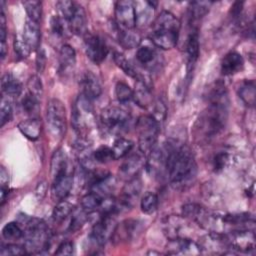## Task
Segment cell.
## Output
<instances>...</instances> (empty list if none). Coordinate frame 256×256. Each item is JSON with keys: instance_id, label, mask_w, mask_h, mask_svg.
<instances>
[{"instance_id": "cell-38", "label": "cell", "mask_w": 256, "mask_h": 256, "mask_svg": "<svg viewBox=\"0 0 256 256\" xmlns=\"http://www.w3.org/2000/svg\"><path fill=\"white\" fill-rule=\"evenodd\" d=\"M73 212V205L66 201V200H60L58 204L54 207L52 212V217L54 221L61 222L63 221L67 216H69Z\"/></svg>"}, {"instance_id": "cell-5", "label": "cell", "mask_w": 256, "mask_h": 256, "mask_svg": "<svg viewBox=\"0 0 256 256\" xmlns=\"http://www.w3.org/2000/svg\"><path fill=\"white\" fill-rule=\"evenodd\" d=\"M71 123L75 132L82 138H84L95 124L92 100L81 93L73 104Z\"/></svg>"}, {"instance_id": "cell-39", "label": "cell", "mask_w": 256, "mask_h": 256, "mask_svg": "<svg viewBox=\"0 0 256 256\" xmlns=\"http://www.w3.org/2000/svg\"><path fill=\"white\" fill-rule=\"evenodd\" d=\"M22 4L28 15V19L39 23L42 16V3L40 1L29 0L23 1Z\"/></svg>"}, {"instance_id": "cell-14", "label": "cell", "mask_w": 256, "mask_h": 256, "mask_svg": "<svg viewBox=\"0 0 256 256\" xmlns=\"http://www.w3.org/2000/svg\"><path fill=\"white\" fill-rule=\"evenodd\" d=\"M167 250L168 254L172 255H196L201 253L199 244L186 237L169 239Z\"/></svg>"}, {"instance_id": "cell-28", "label": "cell", "mask_w": 256, "mask_h": 256, "mask_svg": "<svg viewBox=\"0 0 256 256\" xmlns=\"http://www.w3.org/2000/svg\"><path fill=\"white\" fill-rule=\"evenodd\" d=\"M1 90L8 97H18L22 92L21 82L11 73L3 74L1 78Z\"/></svg>"}, {"instance_id": "cell-18", "label": "cell", "mask_w": 256, "mask_h": 256, "mask_svg": "<svg viewBox=\"0 0 256 256\" xmlns=\"http://www.w3.org/2000/svg\"><path fill=\"white\" fill-rule=\"evenodd\" d=\"M140 233V223L138 220L128 219L115 227L112 234L116 241H129Z\"/></svg>"}, {"instance_id": "cell-48", "label": "cell", "mask_w": 256, "mask_h": 256, "mask_svg": "<svg viewBox=\"0 0 256 256\" xmlns=\"http://www.w3.org/2000/svg\"><path fill=\"white\" fill-rule=\"evenodd\" d=\"M27 88H28L29 93H31L32 95L41 99V97L43 95V85H42L41 79L38 76L33 75L29 78V80L27 82Z\"/></svg>"}, {"instance_id": "cell-46", "label": "cell", "mask_w": 256, "mask_h": 256, "mask_svg": "<svg viewBox=\"0 0 256 256\" xmlns=\"http://www.w3.org/2000/svg\"><path fill=\"white\" fill-rule=\"evenodd\" d=\"M77 3L73 2V1H67V0H62V1H58L56 3V7L58 8V11L60 13V16L67 22L70 17L72 16V14L75 11Z\"/></svg>"}, {"instance_id": "cell-35", "label": "cell", "mask_w": 256, "mask_h": 256, "mask_svg": "<svg viewBox=\"0 0 256 256\" xmlns=\"http://www.w3.org/2000/svg\"><path fill=\"white\" fill-rule=\"evenodd\" d=\"M21 107L26 114L34 117L39 111L40 99L27 92L21 99Z\"/></svg>"}, {"instance_id": "cell-37", "label": "cell", "mask_w": 256, "mask_h": 256, "mask_svg": "<svg viewBox=\"0 0 256 256\" xmlns=\"http://www.w3.org/2000/svg\"><path fill=\"white\" fill-rule=\"evenodd\" d=\"M113 59H114V62L116 63V65H117L119 68H121L122 71H123L126 75H128V76H130V77H132V78H134V79H137V78H138V76H139L138 71H137V70L134 68V66L125 58V56H124L123 54H121V53H119V52H115V53H114V56H113Z\"/></svg>"}, {"instance_id": "cell-7", "label": "cell", "mask_w": 256, "mask_h": 256, "mask_svg": "<svg viewBox=\"0 0 256 256\" xmlns=\"http://www.w3.org/2000/svg\"><path fill=\"white\" fill-rule=\"evenodd\" d=\"M47 129L52 137L62 138L66 131V110L63 103L56 98L48 101L46 107Z\"/></svg>"}, {"instance_id": "cell-27", "label": "cell", "mask_w": 256, "mask_h": 256, "mask_svg": "<svg viewBox=\"0 0 256 256\" xmlns=\"http://www.w3.org/2000/svg\"><path fill=\"white\" fill-rule=\"evenodd\" d=\"M67 167H68V161L64 151L62 149L55 150L51 157V164H50V173L52 176V180L67 173Z\"/></svg>"}, {"instance_id": "cell-41", "label": "cell", "mask_w": 256, "mask_h": 256, "mask_svg": "<svg viewBox=\"0 0 256 256\" xmlns=\"http://www.w3.org/2000/svg\"><path fill=\"white\" fill-rule=\"evenodd\" d=\"M24 235V230L17 222H9L2 228V236L6 240H18Z\"/></svg>"}, {"instance_id": "cell-1", "label": "cell", "mask_w": 256, "mask_h": 256, "mask_svg": "<svg viewBox=\"0 0 256 256\" xmlns=\"http://www.w3.org/2000/svg\"><path fill=\"white\" fill-rule=\"evenodd\" d=\"M209 105L196 123V135L200 140L209 141L217 136L226 125L229 99L223 84L217 83L209 93Z\"/></svg>"}, {"instance_id": "cell-58", "label": "cell", "mask_w": 256, "mask_h": 256, "mask_svg": "<svg viewBox=\"0 0 256 256\" xmlns=\"http://www.w3.org/2000/svg\"><path fill=\"white\" fill-rule=\"evenodd\" d=\"M7 45L6 42H2L1 46H0V54H1V60H3L7 54Z\"/></svg>"}, {"instance_id": "cell-43", "label": "cell", "mask_w": 256, "mask_h": 256, "mask_svg": "<svg viewBox=\"0 0 256 256\" xmlns=\"http://www.w3.org/2000/svg\"><path fill=\"white\" fill-rule=\"evenodd\" d=\"M115 95L120 103H126L133 99L132 89L124 82H117L115 86Z\"/></svg>"}, {"instance_id": "cell-8", "label": "cell", "mask_w": 256, "mask_h": 256, "mask_svg": "<svg viewBox=\"0 0 256 256\" xmlns=\"http://www.w3.org/2000/svg\"><path fill=\"white\" fill-rule=\"evenodd\" d=\"M100 120L107 131L112 134H119L129 123L130 113L120 106L109 105L102 110Z\"/></svg>"}, {"instance_id": "cell-12", "label": "cell", "mask_w": 256, "mask_h": 256, "mask_svg": "<svg viewBox=\"0 0 256 256\" xmlns=\"http://www.w3.org/2000/svg\"><path fill=\"white\" fill-rule=\"evenodd\" d=\"M145 165V155L139 150V152L129 153L127 156H125L124 161L119 167V177L122 180L129 181L133 178H135L140 170Z\"/></svg>"}, {"instance_id": "cell-3", "label": "cell", "mask_w": 256, "mask_h": 256, "mask_svg": "<svg viewBox=\"0 0 256 256\" xmlns=\"http://www.w3.org/2000/svg\"><path fill=\"white\" fill-rule=\"evenodd\" d=\"M151 43L160 49L169 50L177 45L179 38L180 22L169 11H162L152 22Z\"/></svg>"}, {"instance_id": "cell-10", "label": "cell", "mask_w": 256, "mask_h": 256, "mask_svg": "<svg viewBox=\"0 0 256 256\" xmlns=\"http://www.w3.org/2000/svg\"><path fill=\"white\" fill-rule=\"evenodd\" d=\"M115 20L120 30L134 29L136 26L134 1H118L115 5Z\"/></svg>"}, {"instance_id": "cell-54", "label": "cell", "mask_w": 256, "mask_h": 256, "mask_svg": "<svg viewBox=\"0 0 256 256\" xmlns=\"http://www.w3.org/2000/svg\"><path fill=\"white\" fill-rule=\"evenodd\" d=\"M74 252V244L71 241L62 242L57 250L55 251V255H71Z\"/></svg>"}, {"instance_id": "cell-20", "label": "cell", "mask_w": 256, "mask_h": 256, "mask_svg": "<svg viewBox=\"0 0 256 256\" xmlns=\"http://www.w3.org/2000/svg\"><path fill=\"white\" fill-rule=\"evenodd\" d=\"M69 29L72 33L79 35V36H85L87 31V18L84 8L77 3L76 8L70 19L67 21Z\"/></svg>"}, {"instance_id": "cell-26", "label": "cell", "mask_w": 256, "mask_h": 256, "mask_svg": "<svg viewBox=\"0 0 256 256\" xmlns=\"http://www.w3.org/2000/svg\"><path fill=\"white\" fill-rule=\"evenodd\" d=\"M18 129L19 131L29 140L35 141L39 138L40 134H41V129H42V123L41 120L36 118V117H32L30 119L21 121L18 124Z\"/></svg>"}, {"instance_id": "cell-36", "label": "cell", "mask_w": 256, "mask_h": 256, "mask_svg": "<svg viewBox=\"0 0 256 256\" xmlns=\"http://www.w3.org/2000/svg\"><path fill=\"white\" fill-rule=\"evenodd\" d=\"M133 146H134V143L131 140H128L125 138H118L117 140H115L114 145L112 147L114 160L121 159L127 156L132 150Z\"/></svg>"}, {"instance_id": "cell-33", "label": "cell", "mask_w": 256, "mask_h": 256, "mask_svg": "<svg viewBox=\"0 0 256 256\" xmlns=\"http://www.w3.org/2000/svg\"><path fill=\"white\" fill-rule=\"evenodd\" d=\"M119 43L121 46L125 49H132L137 46H139L141 42V37L138 32H136L134 29H128V30H120L119 31Z\"/></svg>"}, {"instance_id": "cell-23", "label": "cell", "mask_w": 256, "mask_h": 256, "mask_svg": "<svg viewBox=\"0 0 256 256\" xmlns=\"http://www.w3.org/2000/svg\"><path fill=\"white\" fill-rule=\"evenodd\" d=\"M23 38L25 42L30 47L31 51L38 49L40 46V26L38 22H35L30 19H26L23 29Z\"/></svg>"}, {"instance_id": "cell-40", "label": "cell", "mask_w": 256, "mask_h": 256, "mask_svg": "<svg viewBox=\"0 0 256 256\" xmlns=\"http://www.w3.org/2000/svg\"><path fill=\"white\" fill-rule=\"evenodd\" d=\"M158 206V197L153 192H146L141 199L140 207L145 214H152L156 211Z\"/></svg>"}, {"instance_id": "cell-56", "label": "cell", "mask_w": 256, "mask_h": 256, "mask_svg": "<svg viewBox=\"0 0 256 256\" xmlns=\"http://www.w3.org/2000/svg\"><path fill=\"white\" fill-rule=\"evenodd\" d=\"M9 193V188L8 185H1V190H0V194H1V198H0V205L3 206V204L6 201V197Z\"/></svg>"}, {"instance_id": "cell-47", "label": "cell", "mask_w": 256, "mask_h": 256, "mask_svg": "<svg viewBox=\"0 0 256 256\" xmlns=\"http://www.w3.org/2000/svg\"><path fill=\"white\" fill-rule=\"evenodd\" d=\"M12 105L10 101L4 96L1 98L0 102V123L1 127H3L7 122H9L12 118Z\"/></svg>"}, {"instance_id": "cell-2", "label": "cell", "mask_w": 256, "mask_h": 256, "mask_svg": "<svg viewBox=\"0 0 256 256\" xmlns=\"http://www.w3.org/2000/svg\"><path fill=\"white\" fill-rule=\"evenodd\" d=\"M165 167L169 180L175 187H185L196 176V163L191 149L182 145H170L167 148Z\"/></svg>"}, {"instance_id": "cell-45", "label": "cell", "mask_w": 256, "mask_h": 256, "mask_svg": "<svg viewBox=\"0 0 256 256\" xmlns=\"http://www.w3.org/2000/svg\"><path fill=\"white\" fill-rule=\"evenodd\" d=\"M93 158L98 163H107L114 160L112 148L102 145L93 152Z\"/></svg>"}, {"instance_id": "cell-44", "label": "cell", "mask_w": 256, "mask_h": 256, "mask_svg": "<svg viewBox=\"0 0 256 256\" xmlns=\"http://www.w3.org/2000/svg\"><path fill=\"white\" fill-rule=\"evenodd\" d=\"M13 47H14V51H15L16 55L20 59H24V58L28 57L31 52V49L28 46V44L25 42L23 36L15 35L14 41H13Z\"/></svg>"}, {"instance_id": "cell-4", "label": "cell", "mask_w": 256, "mask_h": 256, "mask_svg": "<svg viewBox=\"0 0 256 256\" xmlns=\"http://www.w3.org/2000/svg\"><path fill=\"white\" fill-rule=\"evenodd\" d=\"M23 237L27 253H42L50 245L51 232L43 220L32 217L24 222Z\"/></svg>"}, {"instance_id": "cell-21", "label": "cell", "mask_w": 256, "mask_h": 256, "mask_svg": "<svg viewBox=\"0 0 256 256\" xmlns=\"http://www.w3.org/2000/svg\"><path fill=\"white\" fill-rule=\"evenodd\" d=\"M73 186V176L69 173H65L53 180L52 183V195L58 201L63 200L70 193Z\"/></svg>"}, {"instance_id": "cell-51", "label": "cell", "mask_w": 256, "mask_h": 256, "mask_svg": "<svg viewBox=\"0 0 256 256\" xmlns=\"http://www.w3.org/2000/svg\"><path fill=\"white\" fill-rule=\"evenodd\" d=\"M27 251L25 247H22L20 245L16 244H7V245H1L0 254L2 256H8V255H24Z\"/></svg>"}, {"instance_id": "cell-57", "label": "cell", "mask_w": 256, "mask_h": 256, "mask_svg": "<svg viewBox=\"0 0 256 256\" xmlns=\"http://www.w3.org/2000/svg\"><path fill=\"white\" fill-rule=\"evenodd\" d=\"M0 181L1 185H8V172L4 167H1L0 170Z\"/></svg>"}, {"instance_id": "cell-24", "label": "cell", "mask_w": 256, "mask_h": 256, "mask_svg": "<svg viewBox=\"0 0 256 256\" xmlns=\"http://www.w3.org/2000/svg\"><path fill=\"white\" fill-rule=\"evenodd\" d=\"M141 187H142L141 181L137 177L127 181V183L125 184L122 190L123 193H122L121 205L124 207L132 206L133 202L135 201V199H137V197L140 194Z\"/></svg>"}, {"instance_id": "cell-30", "label": "cell", "mask_w": 256, "mask_h": 256, "mask_svg": "<svg viewBox=\"0 0 256 256\" xmlns=\"http://www.w3.org/2000/svg\"><path fill=\"white\" fill-rule=\"evenodd\" d=\"M164 232L166 233L169 239H176V238H183L182 229L184 228V221L180 217L176 216H169L167 217L164 222Z\"/></svg>"}, {"instance_id": "cell-50", "label": "cell", "mask_w": 256, "mask_h": 256, "mask_svg": "<svg viewBox=\"0 0 256 256\" xmlns=\"http://www.w3.org/2000/svg\"><path fill=\"white\" fill-rule=\"evenodd\" d=\"M86 220H87V216H86V212L84 210L82 212H77L76 214H74L72 216L68 230L72 233L78 231L80 228H82V226L84 225Z\"/></svg>"}, {"instance_id": "cell-55", "label": "cell", "mask_w": 256, "mask_h": 256, "mask_svg": "<svg viewBox=\"0 0 256 256\" xmlns=\"http://www.w3.org/2000/svg\"><path fill=\"white\" fill-rule=\"evenodd\" d=\"M243 2H235L230 9V14L232 19L234 20H239V18L242 15V11H243Z\"/></svg>"}, {"instance_id": "cell-53", "label": "cell", "mask_w": 256, "mask_h": 256, "mask_svg": "<svg viewBox=\"0 0 256 256\" xmlns=\"http://www.w3.org/2000/svg\"><path fill=\"white\" fill-rule=\"evenodd\" d=\"M46 66V53L42 47L38 48L36 56V70L38 73H42Z\"/></svg>"}, {"instance_id": "cell-42", "label": "cell", "mask_w": 256, "mask_h": 256, "mask_svg": "<svg viewBox=\"0 0 256 256\" xmlns=\"http://www.w3.org/2000/svg\"><path fill=\"white\" fill-rule=\"evenodd\" d=\"M50 27L52 33L58 37H65L67 33V27L69 28L68 23L61 16L56 15L51 18Z\"/></svg>"}, {"instance_id": "cell-11", "label": "cell", "mask_w": 256, "mask_h": 256, "mask_svg": "<svg viewBox=\"0 0 256 256\" xmlns=\"http://www.w3.org/2000/svg\"><path fill=\"white\" fill-rule=\"evenodd\" d=\"M84 37L85 52L87 57L95 64H100L103 62L109 51L103 38L90 33H87Z\"/></svg>"}, {"instance_id": "cell-34", "label": "cell", "mask_w": 256, "mask_h": 256, "mask_svg": "<svg viewBox=\"0 0 256 256\" xmlns=\"http://www.w3.org/2000/svg\"><path fill=\"white\" fill-rule=\"evenodd\" d=\"M211 2L207 1H195L190 3L189 7V18L191 22L201 20L209 11Z\"/></svg>"}, {"instance_id": "cell-16", "label": "cell", "mask_w": 256, "mask_h": 256, "mask_svg": "<svg viewBox=\"0 0 256 256\" xmlns=\"http://www.w3.org/2000/svg\"><path fill=\"white\" fill-rule=\"evenodd\" d=\"M156 5H157V2H154V1H136V2H134L135 15H136V26L143 28L152 23Z\"/></svg>"}, {"instance_id": "cell-19", "label": "cell", "mask_w": 256, "mask_h": 256, "mask_svg": "<svg viewBox=\"0 0 256 256\" xmlns=\"http://www.w3.org/2000/svg\"><path fill=\"white\" fill-rule=\"evenodd\" d=\"M244 67L242 55L236 51L228 52L221 61V72L224 75H234Z\"/></svg>"}, {"instance_id": "cell-31", "label": "cell", "mask_w": 256, "mask_h": 256, "mask_svg": "<svg viewBox=\"0 0 256 256\" xmlns=\"http://www.w3.org/2000/svg\"><path fill=\"white\" fill-rule=\"evenodd\" d=\"M238 96L246 106L253 107L256 100L255 81L245 80L238 88Z\"/></svg>"}, {"instance_id": "cell-25", "label": "cell", "mask_w": 256, "mask_h": 256, "mask_svg": "<svg viewBox=\"0 0 256 256\" xmlns=\"http://www.w3.org/2000/svg\"><path fill=\"white\" fill-rule=\"evenodd\" d=\"M199 37L197 31L192 32L186 43V54H187V72L188 75L193 70L194 65L199 56Z\"/></svg>"}, {"instance_id": "cell-17", "label": "cell", "mask_w": 256, "mask_h": 256, "mask_svg": "<svg viewBox=\"0 0 256 256\" xmlns=\"http://www.w3.org/2000/svg\"><path fill=\"white\" fill-rule=\"evenodd\" d=\"M75 152L77 155V158L79 159L80 165L82 168L88 173L93 170V152L91 150V145L87 142L85 138L79 137V139L76 141L75 145Z\"/></svg>"}, {"instance_id": "cell-13", "label": "cell", "mask_w": 256, "mask_h": 256, "mask_svg": "<svg viewBox=\"0 0 256 256\" xmlns=\"http://www.w3.org/2000/svg\"><path fill=\"white\" fill-rule=\"evenodd\" d=\"M133 99L136 104L142 108H148L152 106L154 100L149 78L139 74L138 78L136 79L135 89L133 91Z\"/></svg>"}, {"instance_id": "cell-6", "label": "cell", "mask_w": 256, "mask_h": 256, "mask_svg": "<svg viewBox=\"0 0 256 256\" xmlns=\"http://www.w3.org/2000/svg\"><path fill=\"white\" fill-rule=\"evenodd\" d=\"M159 122L152 115H142L136 122L139 150L146 156L155 146L159 135Z\"/></svg>"}, {"instance_id": "cell-49", "label": "cell", "mask_w": 256, "mask_h": 256, "mask_svg": "<svg viewBox=\"0 0 256 256\" xmlns=\"http://www.w3.org/2000/svg\"><path fill=\"white\" fill-rule=\"evenodd\" d=\"M230 163V154L226 151H220L213 158V168L215 172H220Z\"/></svg>"}, {"instance_id": "cell-15", "label": "cell", "mask_w": 256, "mask_h": 256, "mask_svg": "<svg viewBox=\"0 0 256 256\" xmlns=\"http://www.w3.org/2000/svg\"><path fill=\"white\" fill-rule=\"evenodd\" d=\"M81 94L90 100L97 99L102 93V86L98 77L91 71H85L80 79Z\"/></svg>"}, {"instance_id": "cell-32", "label": "cell", "mask_w": 256, "mask_h": 256, "mask_svg": "<svg viewBox=\"0 0 256 256\" xmlns=\"http://www.w3.org/2000/svg\"><path fill=\"white\" fill-rule=\"evenodd\" d=\"M105 197L101 196L100 194H98L97 192H94V191H91L90 193L84 195L81 199V206H82V209L90 214V213H93L95 212L96 210L100 209L101 207V204L103 202Z\"/></svg>"}, {"instance_id": "cell-9", "label": "cell", "mask_w": 256, "mask_h": 256, "mask_svg": "<svg viewBox=\"0 0 256 256\" xmlns=\"http://www.w3.org/2000/svg\"><path fill=\"white\" fill-rule=\"evenodd\" d=\"M115 227L113 215H100L99 220L94 224L91 230L89 236L91 242L97 246L104 245L107 239L112 236Z\"/></svg>"}, {"instance_id": "cell-52", "label": "cell", "mask_w": 256, "mask_h": 256, "mask_svg": "<svg viewBox=\"0 0 256 256\" xmlns=\"http://www.w3.org/2000/svg\"><path fill=\"white\" fill-rule=\"evenodd\" d=\"M153 117L158 121H163L166 115V106L161 100H156L153 102Z\"/></svg>"}, {"instance_id": "cell-22", "label": "cell", "mask_w": 256, "mask_h": 256, "mask_svg": "<svg viewBox=\"0 0 256 256\" xmlns=\"http://www.w3.org/2000/svg\"><path fill=\"white\" fill-rule=\"evenodd\" d=\"M158 53L153 46L144 44L140 45L136 51V60L143 67L154 69L159 61Z\"/></svg>"}, {"instance_id": "cell-29", "label": "cell", "mask_w": 256, "mask_h": 256, "mask_svg": "<svg viewBox=\"0 0 256 256\" xmlns=\"http://www.w3.org/2000/svg\"><path fill=\"white\" fill-rule=\"evenodd\" d=\"M76 64V52L68 44H64L59 51V68L60 72L67 73L74 68Z\"/></svg>"}]
</instances>
